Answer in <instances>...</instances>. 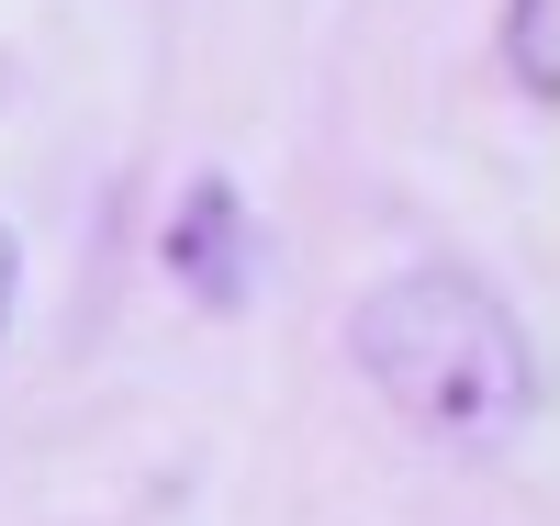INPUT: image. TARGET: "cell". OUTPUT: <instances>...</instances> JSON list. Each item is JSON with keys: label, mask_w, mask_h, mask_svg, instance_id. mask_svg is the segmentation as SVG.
<instances>
[{"label": "cell", "mask_w": 560, "mask_h": 526, "mask_svg": "<svg viewBox=\"0 0 560 526\" xmlns=\"http://www.w3.org/2000/svg\"><path fill=\"white\" fill-rule=\"evenodd\" d=\"M348 359L427 437H504L538 414V348L516 303L471 269H393L348 314Z\"/></svg>", "instance_id": "cell-1"}, {"label": "cell", "mask_w": 560, "mask_h": 526, "mask_svg": "<svg viewBox=\"0 0 560 526\" xmlns=\"http://www.w3.org/2000/svg\"><path fill=\"white\" fill-rule=\"evenodd\" d=\"M504 68L527 102H560V0H516L504 12Z\"/></svg>", "instance_id": "cell-3"}, {"label": "cell", "mask_w": 560, "mask_h": 526, "mask_svg": "<svg viewBox=\"0 0 560 526\" xmlns=\"http://www.w3.org/2000/svg\"><path fill=\"white\" fill-rule=\"evenodd\" d=\"M12 292H23V247H12V224H0V325H12Z\"/></svg>", "instance_id": "cell-4"}, {"label": "cell", "mask_w": 560, "mask_h": 526, "mask_svg": "<svg viewBox=\"0 0 560 526\" xmlns=\"http://www.w3.org/2000/svg\"><path fill=\"white\" fill-rule=\"evenodd\" d=\"M168 280L202 292V303H224V314L247 303L258 235H247V190L236 179H191V190H179V213H168Z\"/></svg>", "instance_id": "cell-2"}]
</instances>
